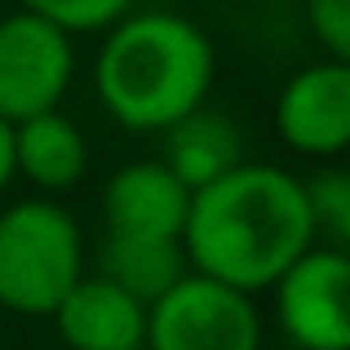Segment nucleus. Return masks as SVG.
Here are the masks:
<instances>
[{
    "label": "nucleus",
    "instance_id": "obj_1",
    "mask_svg": "<svg viewBox=\"0 0 350 350\" xmlns=\"http://www.w3.org/2000/svg\"><path fill=\"white\" fill-rule=\"evenodd\" d=\"M182 248L196 275L239 293H262L315 248L301 178L275 164H235L217 182L191 191Z\"/></svg>",
    "mask_w": 350,
    "mask_h": 350
},
{
    "label": "nucleus",
    "instance_id": "obj_11",
    "mask_svg": "<svg viewBox=\"0 0 350 350\" xmlns=\"http://www.w3.org/2000/svg\"><path fill=\"white\" fill-rule=\"evenodd\" d=\"M160 164L187 191H200L208 182H217L222 173H231L235 164H244V155H239V129L222 111L196 107L191 116H182L178 124L164 129Z\"/></svg>",
    "mask_w": 350,
    "mask_h": 350
},
{
    "label": "nucleus",
    "instance_id": "obj_13",
    "mask_svg": "<svg viewBox=\"0 0 350 350\" xmlns=\"http://www.w3.org/2000/svg\"><path fill=\"white\" fill-rule=\"evenodd\" d=\"M301 196H306V213H310L319 248L346 253V244H350V173L337 169V164L315 169V178L301 182Z\"/></svg>",
    "mask_w": 350,
    "mask_h": 350
},
{
    "label": "nucleus",
    "instance_id": "obj_16",
    "mask_svg": "<svg viewBox=\"0 0 350 350\" xmlns=\"http://www.w3.org/2000/svg\"><path fill=\"white\" fill-rule=\"evenodd\" d=\"M9 178H14V124L0 120V191L9 187Z\"/></svg>",
    "mask_w": 350,
    "mask_h": 350
},
{
    "label": "nucleus",
    "instance_id": "obj_7",
    "mask_svg": "<svg viewBox=\"0 0 350 350\" xmlns=\"http://www.w3.org/2000/svg\"><path fill=\"white\" fill-rule=\"evenodd\" d=\"M275 129L301 155L333 160L350 142V62H310L275 103Z\"/></svg>",
    "mask_w": 350,
    "mask_h": 350
},
{
    "label": "nucleus",
    "instance_id": "obj_5",
    "mask_svg": "<svg viewBox=\"0 0 350 350\" xmlns=\"http://www.w3.org/2000/svg\"><path fill=\"white\" fill-rule=\"evenodd\" d=\"M71 71H76V53L62 27L27 9L0 18V120L5 124L58 111L62 94L71 89Z\"/></svg>",
    "mask_w": 350,
    "mask_h": 350
},
{
    "label": "nucleus",
    "instance_id": "obj_10",
    "mask_svg": "<svg viewBox=\"0 0 350 350\" xmlns=\"http://www.w3.org/2000/svg\"><path fill=\"white\" fill-rule=\"evenodd\" d=\"M85 169H89V146L76 120H67L62 111H44L14 124V173H23L44 196L71 191L85 178Z\"/></svg>",
    "mask_w": 350,
    "mask_h": 350
},
{
    "label": "nucleus",
    "instance_id": "obj_15",
    "mask_svg": "<svg viewBox=\"0 0 350 350\" xmlns=\"http://www.w3.org/2000/svg\"><path fill=\"white\" fill-rule=\"evenodd\" d=\"M306 23L333 62H350V0H306Z\"/></svg>",
    "mask_w": 350,
    "mask_h": 350
},
{
    "label": "nucleus",
    "instance_id": "obj_6",
    "mask_svg": "<svg viewBox=\"0 0 350 350\" xmlns=\"http://www.w3.org/2000/svg\"><path fill=\"white\" fill-rule=\"evenodd\" d=\"M275 288V315L301 350L350 346V262L333 248H306Z\"/></svg>",
    "mask_w": 350,
    "mask_h": 350
},
{
    "label": "nucleus",
    "instance_id": "obj_4",
    "mask_svg": "<svg viewBox=\"0 0 350 350\" xmlns=\"http://www.w3.org/2000/svg\"><path fill=\"white\" fill-rule=\"evenodd\" d=\"M142 350H262V315L248 293L191 271L146 306Z\"/></svg>",
    "mask_w": 350,
    "mask_h": 350
},
{
    "label": "nucleus",
    "instance_id": "obj_14",
    "mask_svg": "<svg viewBox=\"0 0 350 350\" xmlns=\"http://www.w3.org/2000/svg\"><path fill=\"white\" fill-rule=\"evenodd\" d=\"M18 5L44 23L62 27L67 36H80V31H107L133 9V0H18Z\"/></svg>",
    "mask_w": 350,
    "mask_h": 350
},
{
    "label": "nucleus",
    "instance_id": "obj_9",
    "mask_svg": "<svg viewBox=\"0 0 350 350\" xmlns=\"http://www.w3.org/2000/svg\"><path fill=\"white\" fill-rule=\"evenodd\" d=\"M53 328L67 350H142L146 346V306L107 284L103 275H80L76 288L58 301Z\"/></svg>",
    "mask_w": 350,
    "mask_h": 350
},
{
    "label": "nucleus",
    "instance_id": "obj_8",
    "mask_svg": "<svg viewBox=\"0 0 350 350\" xmlns=\"http://www.w3.org/2000/svg\"><path fill=\"white\" fill-rule=\"evenodd\" d=\"M191 213V191L160 160H133L111 173L103 191L107 235L182 239Z\"/></svg>",
    "mask_w": 350,
    "mask_h": 350
},
{
    "label": "nucleus",
    "instance_id": "obj_3",
    "mask_svg": "<svg viewBox=\"0 0 350 350\" xmlns=\"http://www.w3.org/2000/svg\"><path fill=\"white\" fill-rule=\"evenodd\" d=\"M85 275V235L53 200H18L0 213V310L53 315Z\"/></svg>",
    "mask_w": 350,
    "mask_h": 350
},
{
    "label": "nucleus",
    "instance_id": "obj_2",
    "mask_svg": "<svg viewBox=\"0 0 350 350\" xmlns=\"http://www.w3.org/2000/svg\"><path fill=\"white\" fill-rule=\"evenodd\" d=\"M94 85L116 124L133 133H164L204 107L213 89V44L182 14H124L107 27Z\"/></svg>",
    "mask_w": 350,
    "mask_h": 350
},
{
    "label": "nucleus",
    "instance_id": "obj_12",
    "mask_svg": "<svg viewBox=\"0 0 350 350\" xmlns=\"http://www.w3.org/2000/svg\"><path fill=\"white\" fill-rule=\"evenodd\" d=\"M107 284L129 293L142 306H155L178 280L191 275L182 239H137V235H107L98 248V271Z\"/></svg>",
    "mask_w": 350,
    "mask_h": 350
}]
</instances>
